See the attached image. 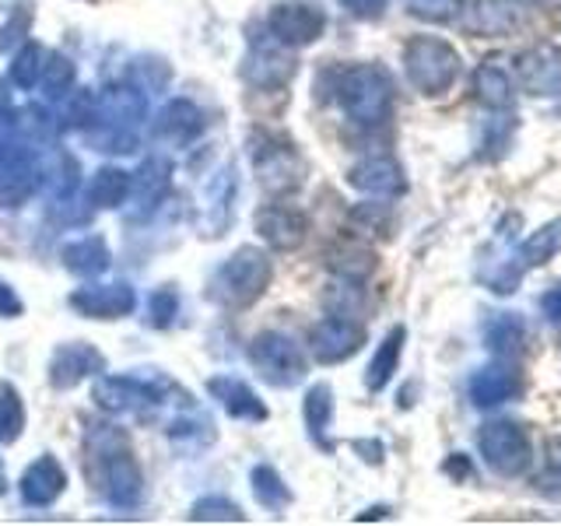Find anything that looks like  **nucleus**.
Returning <instances> with one entry per match:
<instances>
[{
    "instance_id": "nucleus-49",
    "label": "nucleus",
    "mask_w": 561,
    "mask_h": 526,
    "mask_svg": "<svg viewBox=\"0 0 561 526\" xmlns=\"http://www.w3.org/2000/svg\"><path fill=\"white\" fill-rule=\"evenodd\" d=\"M355 449L362 453V460H368V464H382V443H379V438H358V443H355Z\"/></svg>"
},
{
    "instance_id": "nucleus-21",
    "label": "nucleus",
    "mask_w": 561,
    "mask_h": 526,
    "mask_svg": "<svg viewBox=\"0 0 561 526\" xmlns=\"http://www.w3.org/2000/svg\"><path fill=\"white\" fill-rule=\"evenodd\" d=\"M64 488H67V470L53 453L39 456V460H32L22 478H18V495H22V502L32 505V508L53 505L64 495Z\"/></svg>"
},
{
    "instance_id": "nucleus-37",
    "label": "nucleus",
    "mask_w": 561,
    "mask_h": 526,
    "mask_svg": "<svg viewBox=\"0 0 561 526\" xmlns=\"http://www.w3.org/2000/svg\"><path fill=\"white\" fill-rule=\"evenodd\" d=\"M25 428V403L14 386L0 382V446L14 443Z\"/></svg>"
},
{
    "instance_id": "nucleus-25",
    "label": "nucleus",
    "mask_w": 561,
    "mask_h": 526,
    "mask_svg": "<svg viewBox=\"0 0 561 526\" xmlns=\"http://www.w3.org/2000/svg\"><path fill=\"white\" fill-rule=\"evenodd\" d=\"M169 180H172L169 158L151 155V158H145V162L137 165V172H130V197H127V201L137 204L140 215H148V210H154L158 201L165 197Z\"/></svg>"
},
{
    "instance_id": "nucleus-52",
    "label": "nucleus",
    "mask_w": 561,
    "mask_h": 526,
    "mask_svg": "<svg viewBox=\"0 0 561 526\" xmlns=\"http://www.w3.org/2000/svg\"><path fill=\"white\" fill-rule=\"evenodd\" d=\"M386 513H390V508H368V513L358 516V519H379V516H386Z\"/></svg>"
},
{
    "instance_id": "nucleus-33",
    "label": "nucleus",
    "mask_w": 561,
    "mask_h": 526,
    "mask_svg": "<svg viewBox=\"0 0 561 526\" xmlns=\"http://www.w3.org/2000/svg\"><path fill=\"white\" fill-rule=\"evenodd\" d=\"M130 197V172H123L116 165H105L92 175L88 183V204L102 210H116Z\"/></svg>"
},
{
    "instance_id": "nucleus-2",
    "label": "nucleus",
    "mask_w": 561,
    "mask_h": 526,
    "mask_svg": "<svg viewBox=\"0 0 561 526\" xmlns=\"http://www.w3.org/2000/svg\"><path fill=\"white\" fill-rule=\"evenodd\" d=\"M330 99L358 127H382L393 113L397 88L390 70L379 64H351L330 75Z\"/></svg>"
},
{
    "instance_id": "nucleus-50",
    "label": "nucleus",
    "mask_w": 561,
    "mask_h": 526,
    "mask_svg": "<svg viewBox=\"0 0 561 526\" xmlns=\"http://www.w3.org/2000/svg\"><path fill=\"white\" fill-rule=\"evenodd\" d=\"M11 127H14V116H11L8 110H0V137H4Z\"/></svg>"
},
{
    "instance_id": "nucleus-36",
    "label": "nucleus",
    "mask_w": 561,
    "mask_h": 526,
    "mask_svg": "<svg viewBox=\"0 0 561 526\" xmlns=\"http://www.w3.org/2000/svg\"><path fill=\"white\" fill-rule=\"evenodd\" d=\"M46 57H49V49H43L39 43H25L22 49L14 53V60H11V81H14L18 88H25V92H32V88H39Z\"/></svg>"
},
{
    "instance_id": "nucleus-4",
    "label": "nucleus",
    "mask_w": 561,
    "mask_h": 526,
    "mask_svg": "<svg viewBox=\"0 0 561 526\" xmlns=\"http://www.w3.org/2000/svg\"><path fill=\"white\" fill-rule=\"evenodd\" d=\"M463 60L449 39L438 35H414L403 46V75H408L411 88L421 95H446L449 88L460 81Z\"/></svg>"
},
{
    "instance_id": "nucleus-30",
    "label": "nucleus",
    "mask_w": 561,
    "mask_h": 526,
    "mask_svg": "<svg viewBox=\"0 0 561 526\" xmlns=\"http://www.w3.org/2000/svg\"><path fill=\"white\" fill-rule=\"evenodd\" d=\"M60 256H64V267L78 277H99L105 274V267H110V260H113L110 242L102 236H81L75 242H67Z\"/></svg>"
},
{
    "instance_id": "nucleus-18",
    "label": "nucleus",
    "mask_w": 561,
    "mask_h": 526,
    "mask_svg": "<svg viewBox=\"0 0 561 526\" xmlns=\"http://www.w3.org/2000/svg\"><path fill=\"white\" fill-rule=\"evenodd\" d=\"M516 78L537 99L561 95V49L551 43L523 49L516 57Z\"/></svg>"
},
{
    "instance_id": "nucleus-54",
    "label": "nucleus",
    "mask_w": 561,
    "mask_h": 526,
    "mask_svg": "<svg viewBox=\"0 0 561 526\" xmlns=\"http://www.w3.org/2000/svg\"><path fill=\"white\" fill-rule=\"evenodd\" d=\"M534 4H540V8H561V0H534Z\"/></svg>"
},
{
    "instance_id": "nucleus-53",
    "label": "nucleus",
    "mask_w": 561,
    "mask_h": 526,
    "mask_svg": "<svg viewBox=\"0 0 561 526\" xmlns=\"http://www.w3.org/2000/svg\"><path fill=\"white\" fill-rule=\"evenodd\" d=\"M8 491V473H4V460H0V495Z\"/></svg>"
},
{
    "instance_id": "nucleus-13",
    "label": "nucleus",
    "mask_w": 561,
    "mask_h": 526,
    "mask_svg": "<svg viewBox=\"0 0 561 526\" xmlns=\"http://www.w3.org/2000/svg\"><path fill=\"white\" fill-rule=\"evenodd\" d=\"M67 306L84 320H127L137 309V291L123 281H110V285H84L67 295Z\"/></svg>"
},
{
    "instance_id": "nucleus-19",
    "label": "nucleus",
    "mask_w": 561,
    "mask_h": 526,
    "mask_svg": "<svg viewBox=\"0 0 561 526\" xmlns=\"http://www.w3.org/2000/svg\"><path fill=\"white\" fill-rule=\"evenodd\" d=\"M145 116H148V99L137 84H113V88H105L95 102V123H102V130L134 134V127Z\"/></svg>"
},
{
    "instance_id": "nucleus-40",
    "label": "nucleus",
    "mask_w": 561,
    "mask_h": 526,
    "mask_svg": "<svg viewBox=\"0 0 561 526\" xmlns=\"http://www.w3.org/2000/svg\"><path fill=\"white\" fill-rule=\"evenodd\" d=\"M70 84H75V64L60 53H49L46 57V67H43V78H39V88L49 95V99H60L70 92Z\"/></svg>"
},
{
    "instance_id": "nucleus-23",
    "label": "nucleus",
    "mask_w": 561,
    "mask_h": 526,
    "mask_svg": "<svg viewBox=\"0 0 561 526\" xmlns=\"http://www.w3.org/2000/svg\"><path fill=\"white\" fill-rule=\"evenodd\" d=\"M43 186V162L32 151H11L8 165L0 169V204L22 207Z\"/></svg>"
},
{
    "instance_id": "nucleus-10",
    "label": "nucleus",
    "mask_w": 561,
    "mask_h": 526,
    "mask_svg": "<svg viewBox=\"0 0 561 526\" xmlns=\"http://www.w3.org/2000/svg\"><path fill=\"white\" fill-rule=\"evenodd\" d=\"M92 397H95V403L102 411L134 414V418H145L151 408L162 403V390H158V382L140 379V376H99Z\"/></svg>"
},
{
    "instance_id": "nucleus-48",
    "label": "nucleus",
    "mask_w": 561,
    "mask_h": 526,
    "mask_svg": "<svg viewBox=\"0 0 561 526\" xmlns=\"http://www.w3.org/2000/svg\"><path fill=\"white\" fill-rule=\"evenodd\" d=\"M443 473H449L453 481H470V478H473L470 456H463V453H449V460L443 464Z\"/></svg>"
},
{
    "instance_id": "nucleus-1",
    "label": "nucleus",
    "mask_w": 561,
    "mask_h": 526,
    "mask_svg": "<svg viewBox=\"0 0 561 526\" xmlns=\"http://www.w3.org/2000/svg\"><path fill=\"white\" fill-rule=\"evenodd\" d=\"M84 467L99 495L116 508H134L145 499V478L130 453V438L116 425H92L84 435Z\"/></svg>"
},
{
    "instance_id": "nucleus-46",
    "label": "nucleus",
    "mask_w": 561,
    "mask_h": 526,
    "mask_svg": "<svg viewBox=\"0 0 561 526\" xmlns=\"http://www.w3.org/2000/svg\"><path fill=\"white\" fill-rule=\"evenodd\" d=\"M25 312L22 295H18L4 277H0V320H18Z\"/></svg>"
},
{
    "instance_id": "nucleus-16",
    "label": "nucleus",
    "mask_w": 561,
    "mask_h": 526,
    "mask_svg": "<svg viewBox=\"0 0 561 526\" xmlns=\"http://www.w3.org/2000/svg\"><path fill=\"white\" fill-rule=\"evenodd\" d=\"M253 228H256V236L271 245V250H277V253H291V250H298V245L306 242L309 218H306L298 207H288V204H267V207H260V210H256Z\"/></svg>"
},
{
    "instance_id": "nucleus-11",
    "label": "nucleus",
    "mask_w": 561,
    "mask_h": 526,
    "mask_svg": "<svg viewBox=\"0 0 561 526\" xmlns=\"http://www.w3.org/2000/svg\"><path fill=\"white\" fill-rule=\"evenodd\" d=\"M295 70H298L295 49L280 46L274 35H267V39H253L250 43V53H245L239 75L250 81L253 88L274 92V88H285L295 78Z\"/></svg>"
},
{
    "instance_id": "nucleus-26",
    "label": "nucleus",
    "mask_w": 561,
    "mask_h": 526,
    "mask_svg": "<svg viewBox=\"0 0 561 526\" xmlns=\"http://www.w3.org/2000/svg\"><path fill=\"white\" fill-rule=\"evenodd\" d=\"M484 344L495 358L519 362L530 351V327L519 312H499L484 330Z\"/></svg>"
},
{
    "instance_id": "nucleus-31",
    "label": "nucleus",
    "mask_w": 561,
    "mask_h": 526,
    "mask_svg": "<svg viewBox=\"0 0 561 526\" xmlns=\"http://www.w3.org/2000/svg\"><path fill=\"white\" fill-rule=\"evenodd\" d=\"M302 421H306V432H309L312 443L330 453L333 449V443L327 438V432L333 425V390H330V382H312L306 390Z\"/></svg>"
},
{
    "instance_id": "nucleus-12",
    "label": "nucleus",
    "mask_w": 561,
    "mask_h": 526,
    "mask_svg": "<svg viewBox=\"0 0 561 526\" xmlns=\"http://www.w3.org/2000/svg\"><path fill=\"white\" fill-rule=\"evenodd\" d=\"M467 393H470L473 408H481V411L502 408V403H513V400L523 397V373L516 368V362L495 358V362L481 365L478 373L470 376Z\"/></svg>"
},
{
    "instance_id": "nucleus-44",
    "label": "nucleus",
    "mask_w": 561,
    "mask_h": 526,
    "mask_svg": "<svg viewBox=\"0 0 561 526\" xmlns=\"http://www.w3.org/2000/svg\"><path fill=\"white\" fill-rule=\"evenodd\" d=\"M386 4H390V0H341V8L351 18H358V22H376V18L386 14Z\"/></svg>"
},
{
    "instance_id": "nucleus-41",
    "label": "nucleus",
    "mask_w": 561,
    "mask_h": 526,
    "mask_svg": "<svg viewBox=\"0 0 561 526\" xmlns=\"http://www.w3.org/2000/svg\"><path fill=\"white\" fill-rule=\"evenodd\" d=\"M14 127L25 130L35 140H46V137H53V134L60 130V123H57V116H53V113H46L43 105H25L22 113H14Z\"/></svg>"
},
{
    "instance_id": "nucleus-27",
    "label": "nucleus",
    "mask_w": 561,
    "mask_h": 526,
    "mask_svg": "<svg viewBox=\"0 0 561 526\" xmlns=\"http://www.w3.org/2000/svg\"><path fill=\"white\" fill-rule=\"evenodd\" d=\"M327 267H330V274H337L341 281H355V285H365V281L376 274L379 260H376V253L368 250L365 242L341 239V242H333L330 250H327Z\"/></svg>"
},
{
    "instance_id": "nucleus-29",
    "label": "nucleus",
    "mask_w": 561,
    "mask_h": 526,
    "mask_svg": "<svg viewBox=\"0 0 561 526\" xmlns=\"http://www.w3.org/2000/svg\"><path fill=\"white\" fill-rule=\"evenodd\" d=\"M473 99H478L491 113L513 110V105H516L513 75H508V70L499 67V64H481L478 70H473Z\"/></svg>"
},
{
    "instance_id": "nucleus-34",
    "label": "nucleus",
    "mask_w": 561,
    "mask_h": 526,
    "mask_svg": "<svg viewBox=\"0 0 561 526\" xmlns=\"http://www.w3.org/2000/svg\"><path fill=\"white\" fill-rule=\"evenodd\" d=\"M250 488H253V499L263 508H271V513H285V508L295 502L291 488L285 484V478H280L271 464H256L250 470Z\"/></svg>"
},
{
    "instance_id": "nucleus-17",
    "label": "nucleus",
    "mask_w": 561,
    "mask_h": 526,
    "mask_svg": "<svg viewBox=\"0 0 561 526\" xmlns=\"http://www.w3.org/2000/svg\"><path fill=\"white\" fill-rule=\"evenodd\" d=\"M347 183L355 186L365 197H379V201H393L408 193V175L403 165L390 155H376V158H362L358 165H351Z\"/></svg>"
},
{
    "instance_id": "nucleus-35",
    "label": "nucleus",
    "mask_w": 561,
    "mask_h": 526,
    "mask_svg": "<svg viewBox=\"0 0 561 526\" xmlns=\"http://www.w3.org/2000/svg\"><path fill=\"white\" fill-rule=\"evenodd\" d=\"M43 186H49L60 201L75 197V190L81 186V165H78V158L67 155V151L53 155L49 162L43 165Z\"/></svg>"
},
{
    "instance_id": "nucleus-15",
    "label": "nucleus",
    "mask_w": 561,
    "mask_h": 526,
    "mask_svg": "<svg viewBox=\"0 0 561 526\" xmlns=\"http://www.w3.org/2000/svg\"><path fill=\"white\" fill-rule=\"evenodd\" d=\"M105 373V358L102 351H95L92 344L75 341V344H60L49 355V386L53 390H75L78 382H84L88 376H102Z\"/></svg>"
},
{
    "instance_id": "nucleus-45",
    "label": "nucleus",
    "mask_w": 561,
    "mask_h": 526,
    "mask_svg": "<svg viewBox=\"0 0 561 526\" xmlns=\"http://www.w3.org/2000/svg\"><path fill=\"white\" fill-rule=\"evenodd\" d=\"M540 491H548L551 499H561V438L551 446V460L540 478Z\"/></svg>"
},
{
    "instance_id": "nucleus-5",
    "label": "nucleus",
    "mask_w": 561,
    "mask_h": 526,
    "mask_svg": "<svg viewBox=\"0 0 561 526\" xmlns=\"http://www.w3.org/2000/svg\"><path fill=\"white\" fill-rule=\"evenodd\" d=\"M250 158H253L256 183L267 190L271 197H288V193L302 190L306 162L288 137L271 134V130H256L250 137Z\"/></svg>"
},
{
    "instance_id": "nucleus-8",
    "label": "nucleus",
    "mask_w": 561,
    "mask_h": 526,
    "mask_svg": "<svg viewBox=\"0 0 561 526\" xmlns=\"http://www.w3.org/2000/svg\"><path fill=\"white\" fill-rule=\"evenodd\" d=\"M365 338H368V333H365V327L355 320V316L333 312V316H323L320 323H312L306 347L320 365H341L351 355H358Z\"/></svg>"
},
{
    "instance_id": "nucleus-51",
    "label": "nucleus",
    "mask_w": 561,
    "mask_h": 526,
    "mask_svg": "<svg viewBox=\"0 0 561 526\" xmlns=\"http://www.w3.org/2000/svg\"><path fill=\"white\" fill-rule=\"evenodd\" d=\"M8 158H11V148H8V140H4V137H0V169H4V165H8Z\"/></svg>"
},
{
    "instance_id": "nucleus-6",
    "label": "nucleus",
    "mask_w": 561,
    "mask_h": 526,
    "mask_svg": "<svg viewBox=\"0 0 561 526\" xmlns=\"http://www.w3.org/2000/svg\"><path fill=\"white\" fill-rule=\"evenodd\" d=\"M481 460L499 473V478H523L534 464V443L519 421L513 418H488L478 432Z\"/></svg>"
},
{
    "instance_id": "nucleus-38",
    "label": "nucleus",
    "mask_w": 561,
    "mask_h": 526,
    "mask_svg": "<svg viewBox=\"0 0 561 526\" xmlns=\"http://www.w3.org/2000/svg\"><path fill=\"white\" fill-rule=\"evenodd\" d=\"M403 8L428 25H449L463 14L467 0H403Z\"/></svg>"
},
{
    "instance_id": "nucleus-28",
    "label": "nucleus",
    "mask_w": 561,
    "mask_h": 526,
    "mask_svg": "<svg viewBox=\"0 0 561 526\" xmlns=\"http://www.w3.org/2000/svg\"><path fill=\"white\" fill-rule=\"evenodd\" d=\"M403 341H408V330H403L400 323L386 330L382 344L376 347L373 362H368V368H365V390L368 393H382L386 386L393 382V373L400 368V358H403Z\"/></svg>"
},
{
    "instance_id": "nucleus-20",
    "label": "nucleus",
    "mask_w": 561,
    "mask_h": 526,
    "mask_svg": "<svg viewBox=\"0 0 561 526\" xmlns=\"http://www.w3.org/2000/svg\"><path fill=\"white\" fill-rule=\"evenodd\" d=\"M467 11V28L481 39L513 35L526 25V0H473Z\"/></svg>"
},
{
    "instance_id": "nucleus-3",
    "label": "nucleus",
    "mask_w": 561,
    "mask_h": 526,
    "mask_svg": "<svg viewBox=\"0 0 561 526\" xmlns=\"http://www.w3.org/2000/svg\"><path fill=\"white\" fill-rule=\"evenodd\" d=\"M271 277H274L271 256L260 245H242V250H236L215 271L207 298L225 309H250L271 288Z\"/></svg>"
},
{
    "instance_id": "nucleus-43",
    "label": "nucleus",
    "mask_w": 561,
    "mask_h": 526,
    "mask_svg": "<svg viewBox=\"0 0 561 526\" xmlns=\"http://www.w3.org/2000/svg\"><path fill=\"white\" fill-rule=\"evenodd\" d=\"M351 225L362 236H390V210L382 204H362L351 210Z\"/></svg>"
},
{
    "instance_id": "nucleus-9",
    "label": "nucleus",
    "mask_w": 561,
    "mask_h": 526,
    "mask_svg": "<svg viewBox=\"0 0 561 526\" xmlns=\"http://www.w3.org/2000/svg\"><path fill=\"white\" fill-rule=\"evenodd\" d=\"M267 32L280 46L306 49L320 43V35L327 32V14L309 0H280L267 11Z\"/></svg>"
},
{
    "instance_id": "nucleus-39",
    "label": "nucleus",
    "mask_w": 561,
    "mask_h": 526,
    "mask_svg": "<svg viewBox=\"0 0 561 526\" xmlns=\"http://www.w3.org/2000/svg\"><path fill=\"white\" fill-rule=\"evenodd\" d=\"M190 519L193 523H242L245 513L232 502V499H225V495H207L201 502H193L190 508Z\"/></svg>"
},
{
    "instance_id": "nucleus-32",
    "label": "nucleus",
    "mask_w": 561,
    "mask_h": 526,
    "mask_svg": "<svg viewBox=\"0 0 561 526\" xmlns=\"http://www.w3.org/2000/svg\"><path fill=\"white\" fill-rule=\"evenodd\" d=\"M558 253H561V218L540 225L530 239L516 242V263L523 267V274L534 271V267H543V263H551Z\"/></svg>"
},
{
    "instance_id": "nucleus-14",
    "label": "nucleus",
    "mask_w": 561,
    "mask_h": 526,
    "mask_svg": "<svg viewBox=\"0 0 561 526\" xmlns=\"http://www.w3.org/2000/svg\"><path fill=\"white\" fill-rule=\"evenodd\" d=\"M239 193L236 165L228 162L218 172H210V180L204 183L201 207H197V225L204 228V236H225V228L232 225V204Z\"/></svg>"
},
{
    "instance_id": "nucleus-42",
    "label": "nucleus",
    "mask_w": 561,
    "mask_h": 526,
    "mask_svg": "<svg viewBox=\"0 0 561 526\" xmlns=\"http://www.w3.org/2000/svg\"><path fill=\"white\" fill-rule=\"evenodd\" d=\"M175 316H180V291L175 288H158L151 298H148V323L165 330L175 323Z\"/></svg>"
},
{
    "instance_id": "nucleus-47",
    "label": "nucleus",
    "mask_w": 561,
    "mask_h": 526,
    "mask_svg": "<svg viewBox=\"0 0 561 526\" xmlns=\"http://www.w3.org/2000/svg\"><path fill=\"white\" fill-rule=\"evenodd\" d=\"M540 316L551 327H561V285H554V288H548L540 295Z\"/></svg>"
},
{
    "instance_id": "nucleus-22",
    "label": "nucleus",
    "mask_w": 561,
    "mask_h": 526,
    "mask_svg": "<svg viewBox=\"0 0 561 526\" xmlns=\"http://www.w3.org/2000/svg\"><path fill=\"white\" fill-rule=\"evenodd\" d=\"M207 393L215 397L221 408H225V414L236 418V421H253V425H260V421L271 418L267 403L256 397L253 386L236 379V376H215V379H207Z\"/></svg>"
},
{
    "instance_id": "nucleus-24",
    "label": "nucleus",
    "mask_w": 561,
    "mask_h": 526,
    "mask_svg": "<svg viewBox=\"0 0 561 526\" xmlns=\"http://www.w3.org/2000/svg\"><path fill=\"white\" fill-rule=\"evenodd\" d=\"M201 130H204V113L190 99L165 102L151 123L154 140H169V145H190Z\"/></svg>"
},
{
    "instance_id": "nucleus-7",
    "label": "nucleus",
    "mask_w": 561,
    "mask_h": 526,
    "mask_svg": "<svg viewBox=\"0 0 561 526\" xmlns=\"http://www.w3.org/2000/svg\"><path fill=\"white\" fill-rule=\"evenodd\" d=\"M250 365L256 368V376L263 382L277 386V390H288V386H298L306 379V351L298 347V341H291L288 333L280 330H263L250 344Z\"/></svg>"
}]
</instances>
